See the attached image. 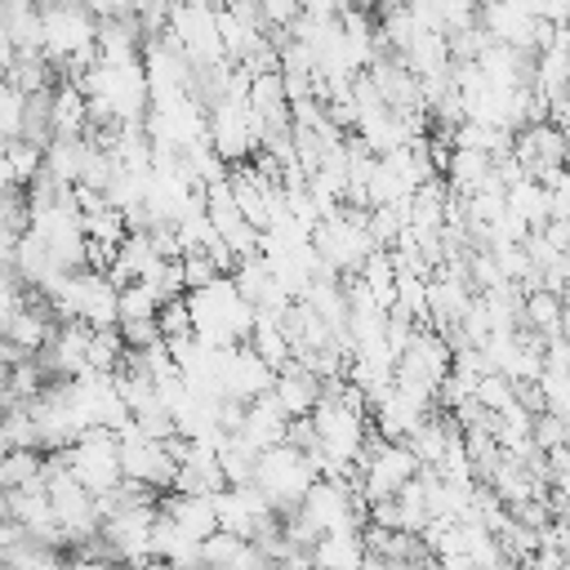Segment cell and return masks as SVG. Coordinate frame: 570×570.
<instances>
[{
  "instance_id": "6da1fadb",
  "label": "cell",
  "mask_w": 570,
  "mask_h": 570,
  "mask_svg": "<svg viewBox=\"0 0 570 570\" xmlns=\"http://www.w3.org/2000/svg\"><path fill=\"white\" fill-rule=\"evenodd\" d=\"M312 245H316L321 263H325V267H334L338 276H361V267H365V263H370V254L379 249V245H374V236H370V209L343 205L334 218L316 223Z\"/></svg>"
},
{
  "instance_id": "7a4b0ae2",
  "label": "cell",
  "mask_w": 570,
  "mask_h": 570,
  "mask_svg": "<svg viewBox=\"0 0 570 570\" xmlns=\"http://www.w3.org/2000/svg\"><path fill=\"white\" fill-rule=\"evenodd\" d=\"M321 481V472H316V463L303 454V450H294V445H276V450H263V459H258V490H263V499L281 512V517H289V512H298L303 508V499H307V490Z\"/></svg>"
},
{
  "instance_id": "3957f363",
  "label": "cell",
  "mask_w": 570,
  "mask_h": 570,
  "mask_svg": "<svg viewBox=\"0 0 570 570\" xmlns=\"http://www.w3.org/2000/svg\"><path fill=\"white\" fill-rule=\"evenodd\" d=\"M71 476L98 499L107 490H116L125 481V463H120V436L107 428H89L71 450Z\"/></svg>"
},
{
  "instance_id": "277c9868",
  "label": "cell",
  "mask_w": 570,
  "mask_h": 570,
  "mask_svg": "<svg viewBox=\"0 0 570 570\" xmlns=\"http://www.w3.org/2000/svg\"><path fill=\"white\" fill-rule=\"evenodd\" d=\"M120 463H125V481H138L156 494H169L178 481V463L169 454L165 441H147L138 432V423L129 432H120Z\"/></svg>"
},
{
  "instance_id": "5b68a950",
  "label": "cell",
  "mask_w": 570,
  "mask_h": 570,
  "mask_svg": "<svg viewBox=\"0 0 570 570\" xmlns=\"http://www.w3.org/2000/svg\"><path fill=\"white\" fill-rule=\"evenodd\" d=\"M276 379H281V370H272L249 343L227 347V356H223V392L227 396L254 405L258 396H272L276 392Z\"/></svg>"
},
{
  "instance_id": "8992f818",
  "label": "cell",
  "mask_w": 570,
  "mask_h": 570,
  "mask_svg": "<svg viewBox=\"0 0 570 570\" xmlns=\"http://www.w3.org/2000/svg\"><path fill=\"white\" fill-rule=\"evenodd\" d=\"M160 512L174 517L178 530L191 534L196 543H205V539H214V534L223 530L214 494H174V490H169V494H160Z\"/></svg>"
},
{
  "instance_id": "52a82bcc",
  "label": "cell",
  "mask_w": 570,
  "mask_h": 570,
  "mask_svg": "<svg viewBox=\"0 0 570 570\" xmlns=\"http://www.w3.org/2000/svg\"><path fill=\"white\" fill-rule=\"evenodd\" d=\"M276 401L289 410V419H312L316 405L325 401V383H321L307 365L289 361V365L281 370V379H276Z\"/></svg>"
},
{
  "instance_id": "ba28073f",
  "label": "cell",
  "mask_w": 570,
  "mask_h": 570,
  "mask_svg": "<svg viewBox=\"0 0 570 570\" xmlns=\"http://www.w3.org/2000/svg\"><path fill=\"white\" fill-rule=\"evenodd\" d=\"M289 410L276 401V392L272 396H258L254 405H249V414H245V428H240V436L249 441V445H258V450H276V445H285L289 441Z\"/></svg>"
},
{
  "instance_id": "9c48e42d",
  "label": "cell",
  "mask_w": 570,
  "mask_h": 570,
  "mask_svg": "<svg viewBox=\"0 0 570 570\" xmlns=\"http://www.w3.org/2000/svg\"><path fill=\"white\" fill-rule=\"evenodd\" d=\"M0 174H4V187L27 191V187H31V183L45 174V147L22 142V138L4 142V147H0Z\"/></svg>"
},
{
  "instance_id": "30bf717a",
  "label": "cell",
  "mask_w": 570,
  "mask_h": 570,
  "mask_svg": "<svg viewBox=\"0 0 570 570\" xmlns=\"http://www.w3.org/2000/svg\"><path fill=\"white\" fill-rule=\"evenodd\" d=\"M312 566L316 570H361L365 566V539H361V530L321 534V543L312 548Z\"/></svg>"
},
{
  "instance_id": "8fae6325",
  "label": "cell",
  "mask_w": 570,
  "mask_h": 570,
  "mask_svg": "<svg viewBox=\"0 0 570 570\" xmlns=\"http://www.w3.org/2000/svg\"><path fill=\"white\" fill-rule=\"evenodd\" d=\"M53 129L58 138H85L89 129V94L71 80H58L53 89Z\"/></svg>"
},
{
  "instance_id": "7c38bea8",
  "label": "cell",
  "mask_w": 570,
  "mask_h": 570,
  "mask_svg": "<svg viewBox=\"0 0 570 570\" xmlns=\"http://www.w3.org/2000/svg\"><path fill=\"white\" fill-rule=\"evenodd\" d=\"M566 312H570V303L561 294L530 289L525 294V321H521V330H534L543 338H557V334H566Z\"/></svg>"
},
{
  "instance_id": "4fadbf2b",
  "label": "cell",
  "mask_w": 570,
  "mask_h": 570,
  "mask_svg": "<svg viewBox=\"0 0 570 570\" xmlns=\"http://www.w3.org/2000/svg\"><path fill=\"white\" fill-rule=\"evenodd\" d=\"M508 209L517 218H525L530 232H543L552 223V191L543 183H534V178H521L517 187H508Z\"/></svg>"
},
{
  "instance_id": "5bb4252c",
  "label": "cell",
  "mask_w": 570,
  "mask_h": 570,
  "mask_svg": "<svg viewBox=\"0 0 570 570\" xmlns=\"http://www.w3.org/2000/svg\"><path fill=\"white\" fill-rule=\"evenodd\" d=\"M218 459H223V472H227V485H232V490H245V485H254V481H258V459H263V450H258V445H249L240 432L223 436Z\"/></svg>"
},
{
  "instance_id": "9a60e30c",
  "label": "cell",
  "mask_w": 570,
  "mask_h": 570,
  "mask_svg": "<svg viewBox=\"0 0 570 570\" xmlns=\"http://www.w3.org/2000/svg\"><path fill=\"white\" fill-rule=\"evenodd\" d=\"M249 347H254L272 370H285V365L294 361V347H289V338H285V330H281V316H267V312H258L254 334H249Z\"/></svg>"
},
{
  "instance_id": "2e32d148",
  "label": "cell",
  "mask_w": 570,
  "mask_h": 570,
  "mask_svg": "<svg viewBox=\"0 0 570 570\" xmlns=\"http://www.w3.org/2000/svg\"><path fill=\"white\" fill-rule=\"evenodd\" d=\"M31 481H45V450H4L0 490H22Z\"/></svg>"
},
{
  "instance_id": "e0dca14e",
  "label": "cell",
  "mask_w": 570,
  "mask_h": 570,
  "mask_svg": "<svg viewBox=\"0 0 570 570\" xmlns=\"http://www.w3.org/2000/svg\"><path fill=\"white\" fill-rule=\"evenodd\" d=\"M160 307H165V298L147 281H134V285L120 289V325H129V321H156Z\"/></svg>"
},
{
  "instance_id": "ac0fdd59",
  "label": "cell",
  "mask_w": 570,
  "mask_h": 570,
  "mask_svg": "<svg viewBox=\"0 0 570 570\" xmlns=\"http://www.w3.org/2000/svg\"><path fill=\"white\" fill-rule=\"evenodd\" d=\"M156 325H160V338H165L169 347H178V343H191V338H196V321H191V303H187V298H169V303L160 307Z\"/></svg>"
},
{
  "instance_id": "d6986e66",
  "label": "cell",
  "mask_w": 570,
  "mask_h": 570,
  "mask_svg": "<svg viewBox=\"0 0 570 570\" xmlns=\"http://www.w3.org/2000/svg\"><path fill=\"white\" fill-rule=\"evenodd\" d=\"M125 338L120 330H94V343H89V370L94 374H116L120 361H125Z\"/></svg>"
},
{
  "instance_id": "ffe728a7",
  "label": "cell",
  "mask_w": 570,
  "mask_h": 570,
  "mask_svg": "<svg viewBox=\"0 0 570 570\" xmlns=\"http://www.w3.org/2000/svg\"><path fill=\"white\" fill-rule=\"evenodd\" d=\"M22 111H27V94L18 85H0V134H4V142H13L22 134Z\"/></svg>"
},
{
  "instance_id": "44dd1931",
  "label": "cell",
  "mask_w": 570,
  "mask_h": 570,
  "mask_svg": "<svg viewBox=\"0 0 570 570\" xmlns=\"http://www.w3.org/2000/svg\"><path fill=\"white\" fill-rule=\"evenodd\" d=\"M476 401H481L490 414H503V410L517 401V392H512V379H508V374H485V379L476 383Z\"/></svg>"
},
{
  "instance_id": "7402d4cb",
  "label": "cell",
  "mask_w": 570,
  "mask_h": 570,
  "mask_svg": "<svg viewBox=\"0 0 570 570\" xmlns=\"http://www.w3.org/2000/svg\"><path fill=\"white\" fill-rule=\"evenodd\" d=\"M534 445H539L543 454L566 450V445H570V423L557 419V414H539V419H534Z\"/></svg>"
},
{
  "instance_id": "603a6c76",
  "label": "cell",
  "mask_w": 570,
  "mask_h": 570,
  "mask_svg": "<svg viewBox=\"0 0 570 570\" xmlns=\"http://www.w3.org/2000/svg\"><path fill=\"white\" fill-rule=\"evenodd\" d=\"M543 396H548V414L566 419L570 423V374H557V370H543Z\"/></svg>"
},
{
  "instance_id": "cb8c5ba5",
  "label": "cell",
  "mask_w": 570,
  "mask_h": 570,
  "mask_svg": "<svg viewBox=\"0 0 570 570\" xmlns=\"http://www.w3.org/2000/svg\"><path fill=\"white\" fill-rule=\"evenodd\" d=\"M183 276H187V294H196V289H209L223 272L214 267L209 254H183Z\"/></svg>"
},
{
  "instance_id": "d4e9b609",
  "label": "cell",
  "mask_w": 570,
  "mask_h": 570,
  "mask_svg": "<svg viewBox=\"0 0 570 570\" xmlns=\"http://www.w3.org/2000/svg\"><path fill=\"white\" fill-rule=\"evenodd\" d=\"M552 191V218H561V223H570V169L548 187Z\"/></svg>"
},
{
  "instance_id": "484cf974",
  "label": "cell",
  "mask_w": 570,
  "mask_h": 570,
  "mask_svg": "<svg viewBox=\"0 0 570 570\" xmlns=\"http://www.w3.org/2000/svg\"><path fill=\"white\" fill-rule=\"evenodd\" d=\"M142 570H183V566H174V561H147Z\"/></svg>"
},
{
  "instance_id": "4316f807",
  "label": "cell",
  "mask_w": 570,
  "mask_h": 570,
  "mask_svg": "<svg viewBox=\"0 0 570 570\" xmlns=\"http://www.w3.org/2000/svg\"><path fill=\"white\" fill-rule=\"evenodd\" d=\"M303 570H316V566H303Z\"/></svg>"
}]
</instances>
